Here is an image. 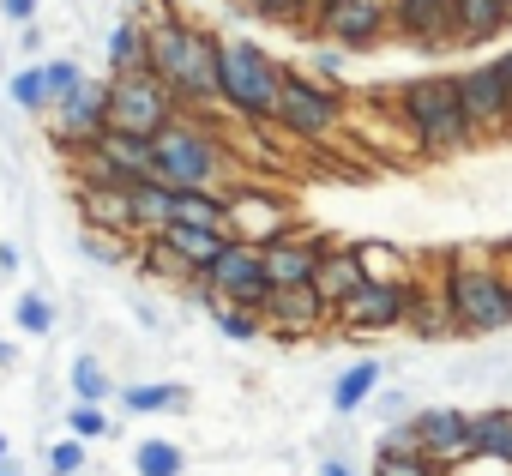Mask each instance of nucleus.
I'll return each instance as SVG.
<instances>
[{"mask_svg": "<svg viewBox=\"0 0 512 476\" xmlns=\"http://www.w3.org/2000/svg\"><path fill=\"white\" fill-rule=\"evenodd\" d=\"M43 79H49V109H55V103H61V97H73L91 73H85V61H79V55H49V61H43Z\"/></svg>", "mask_w": 512, "mask_h": 476, "instance_id": "36", "label": "nucleus"}, {"mask_svg": "<svg viewBox=\"0 0 512 476\" xmlns=\"http://www.w3.org/2000/svg\"><path fill=\"white\" fill-rule=\"evenodd\" d=\"M13 326H19L25 338H55L61 314H55L49 290H19V296H13Z\"/></svg>", "mask_w": 512, "mask_h": 476, "instance_id": "34", "label": "nucleus"}, {"mask_svg": "<svg viewBox=\"0 0 512 476\" xmlns=\"http://www.w3.org/2000/svg\"><path fill=\"white\" fill-rule=\"evenodd\" d=\"M19 266H25V254H19V242H7V235H0V278H19Z\"/></svg>", "mask_w": 512, "mask_h": 476, "instance_id": "45", "label": "nucleus"}, {"mask_svg": "<svg viewBox=\"0 0 512 476\" xmlns=\"http://www.w3.org/2000/svg\"><path fill=\"white\" fill-rule=\"evenodd\" d=\"M19 61H49V31H43V19L37 25H19Z\"/></svg>", "mask_w": 512, "mask_h": 476, "instance_id": "43", "label": "nucleus"}, {"mask_svg": "<svg viewBox=\"0 0 512 476\" xmlns=\"http://www.w3.org/2000/svg\"><path fill=\"white\" fill-rule=\"evenodd\" d=\"M0 368H19V344H7V338H0Z\"/></svg>", "mask_w": 512, "mask_h": 476, "instance_id": "47", "label": "nucleus"}, {"mask_svg": "<svg viewBox=\"0 0 512 476\" xmlns=\"http://www.w3.org/2000/svg\"><path fill=\"white\" fill-rule=\"evenodd\" d=\"M458 91H464V109L482 133V145H512V85L500 73V55H482L458 73Z\"/></svg>", "mask_w": 512, "mask_h": 476, "instance_id": "8", "label": "nucleus"}, {"mask_svg": "<svg viewBox=\"0 0 512 476\" xmlns=\"http://www.w3.org/2000/svg\"><path fill=\"white\" fill-rule=\"evenodd\" d=\"M187 7H199V0H187Z\"/></svg>", "mask_w": 512, "mask_h": 476, "instance_id": "52", "label": "nucleus"}, {"mask_svg": "<svg viewBox=\"0 0 512 476\" xmlns=\"http://www.w3.org/2000/svg\"><path fill=\"white\" fill-rule=\"evenodd\" d=\"M97 157H109L127 181H145L151 175V139H139V133H121V127H109L97 145H91Z\"/></svg>", "mask_w": 512, "mask_h": 476, "instance_id": "29", "label": "nucleus"}, {"mask_svg": "<svg viewBox=\"0 0 512 476\" xmlns=\"http://www.w3.org/2000/svg\"><path fill=\"white\" fill-rule=\"evenodd\" d=\"M7 103H13L19 115H31V121L49 115V79H43V61L13 67V79H7Z\"/></svg>", "mask_w": 512, "mask_h": 476, "instance_id": "32", "label": "nucleus"}, {"mask_svg": "<svg viewBox=\"0 0 512 476\" xmlns=\"http://www.w3.org/2000/svg\"><path fill=\"white\" fill-rule=\"evenodd\" d=\"M332 7H338V0H302V7H296V37H308V43H320V25L332 19Z\"/></svg>", "mask_w": 512, "mask_h": 476, "instance_id": "42", "label": "nucleus"}, {"mask_svg": "<svg viewBox=\"0 0 512 476\" xmlns=\"http://www.w3.org/2000/svg\"><path fill=\"white\" fill-rule=\"evenodd\" d=\"M103 79H109V127H121V133L157 139L181 115L157 73H103Z\"/></svg>", "mask_w": 512, "mask_h": 476, "instance_id": "6", "label": "nucleus"}, {"mask_svg": "<svg viewBox=\"0 0 512 476\" xmlns=\"http://www.w3.org/2000/svg\"><path fill=\"white\" fill-rule=\"evenodd\" d=\"M133 476H187V446L169 434L133 440Z\"/></svg>", "mask_w": 512, "mask_h": 476, "instance_id": "30", "label": "nucleus"}, {"mask_svg": "<svg viewBox=\"0 0 512 476\" xmlns=\"http://www.w3.org/2000/svg\"><path fill=\"white\" fill-rule=\"evenodd\" d=\"M199 314H205V320H211V332H217L223 344H235V350H247V344H260V338H266V320H260V308H235V302L211 296Z\"/></svg>", "mask_w": 512, "mask_h": 476, "instance_id": "25", "label": "nucleus"}, {"mask_svg": "<svg viewBox=\"0 0 512 476\" xmlns=\"http://www.w3.org/2000/svg\"><path fill=\"white\" fill-rule=\"evenodd\" d=\"M169 193H175V217L169 223H193V229L229 235V193H217V187H169Z\"/></svg>", "mask_w": 512, "mask_h": 476, "instance_id": "24", "label": "nucleus"}, {"mask_svg": "<svg viewBox=\"0 0 512 476\" xmlns=\"http://www.w3.org/2000/svg\"><path fill=\"white\" fill-rule=\"evenodd\" d=\"M386 386V362L380 356H362V362H350L338 380H332V392H326V404H332V416L338 422H350V416H362L368 410V398Z\"/></svg>", "mask_w": 512, "mask_h": 476, "instance_id": "19", "label": "nucleus"}, {"mask_svg": "<svg viewBox=\"0 0 512 476\" xmlns=\"http://www.w3.org/2000/svg\"><path fill=\"white\" fill-rule=\"evenodd\" d=\"M344 115H350V103H344L338 85H320L308 67H290L284 61V97H278V121L272 127H284L302 145H326L344 127Z\"/></svg>", "mask_w": 512, "mask_h": 476, "instance_id": "5", "label": "nucleus"}, {"mask_svg": "<svg viewBox=\"0 0 512 476\" xmlns=\"http://www.w3.org/2000/svg\"><path fill=\"white\" fill-rule=\"evenodd\" d=\"M73 248H79V260H91V266H103V272H133V248H139V242L109 235V229H79Z\"/></svg>", "mask_w": 512, "mask_h": 476, "instance_id": "31", "label": "nucleus"}, {"mask_svg": "<svg viewBox=\"0 0 512 476\" xmlns=\"http://www.w3.org/2000/svg\"><path fill=\"white\" fill-rule=\"evenodd\" d=\"M217 115H175L151 139V175L163 187H217V193L241 187V169H235V151L223 145V121Z\"/></svg>", "mask_w": 512, "mask_h": 476, "instance_id": "2", "label": "nucleus"}, {"mask_svg": "<svg viewBox=\"0 0 512 476\" xmlns=\"http://www.w3.org/2000/svg\"><path fill=\"white\" fill-rule=\"evenodd\" d=\"M404 308H410V284H362V290L332 314V332H338L344 344H362V338L398 332V326H404Z\"/></svg>", "mask_w": 512, "mask_h": 476, "instance_id": "9", "label": "nucleus"}, {"mask_svg": "<svg viewBox=\"0 0 512 476\" xmlns=\"http://www.w3.org/2000/svg\"><path fill=\"white\" fill-rule=\"evenodd\" d=\"M380 109L398 115L404 139L428 157V163H452L464 151L482 145L470 109H464V91H458V73H422V79H404L398 91H374Z\"/></svg>", "mask_w": 512, "mask_h": 476, "instance_id": "1", "label": "nucleus"}, {"mask_svg": "<svg viewBox=\"0 0 512 476\" xmlns=\"http://www.w3.org/2000/svg\"><path fill=\"white\" fill-rule=\"evenodd\" d=\"M67 392H73V404H109V398H115L109 362H103L97 350H79V356L67 362Z\"/></svg>", "mask_w": 512, "mask_h": 476, "instance_id": "27", "label": "nucleus"}, {"mask_svg": "<svg viewBox=\"0 0 512 476\" xmlns=\"http://www.w3.org/2000/svg\"><path fill=\"white\" fill-rule=\"evenodd\" d=\"M500 73H506V85H512V49H500Z\"/></svg>", "mask_w": 512, "mask_h": 476, "instance_id": "49", "label": "nucleus"}, {"mask_svg": "<svg viewBox=\"0 0 512 476\" xmlns=\"http://www.w3.org/2000/svg\"><path fill=\"white\" fill-rule=\"evenodd\" d=\"M73 211H79V229H109V235H127L133 242L127 193H115V187H73Z\"/></svg>", "mask_w": 512, "mask_h": 476, "instance_id": "21", "label": "nucleus"}, {"mask_svg": "<svg viewBox=\"0 0 512 476\" xmlns=\"http://www.w3.org/2000/svg\"><path fill=\"white\" fill-rule=\"evenodd\" d=\"M320 43H338L344 55H374L380 43H392V0H338L320 25Z\"/></svg>", "mask_w": 512, "mask_h": 476, "instance_id": "13", "label": "nucleus"}, {"mask_svg": "<svg viewBox=\"0 0 512 476\" xmlns=\"http://www.w3.org/2000/svg\"><path fill=\"white\" fill-rule=\"evenodd\" d=\"M512 25H506V0H452V19H446V43L452 55L458 49H488L500 43Z\"/></svg>", "mask_w": 512, "mask_h": 476, "instance_id": "17", "label": "nucleus"}, {"mask_svg": "<svg viewBox=\"0 0 512 476\" xmlns=\"http://www.w3.org/2000/svg\"><path fill=\"white\" fill-rule=\"evenodd\" d=\"M0 19H7V25H37L43 0H0Z\"/></svg>", "mask_w": 512, "mask_h": 476, "instance_id": "44", "label": "nucleus"}, {"mask_svg": "<svg viewBox=\"0 0 512 476\" xmlns=\"http://www.w3.org/2000/svg\"><path fill=\"white\" fill-rule=\"evenodd\" d=\"M103 73H151V37H145V19L121 13L109 25V43H103Z\"/></svg>", "mask_w": 512, "mask_h": 476, "instance_id": "22", "label": "nucleus"}, {"mask_svg": "<svg viewBox=\"0 0 512 476\" xmlns=\"http://www.w3.org/2000/svg\"><path fill=\"white\" fill-rule=\"evenodd\" d=\"M7 458H13V440H7V434H0V464H7Z\"/></svg>", "mask_w": 512, "mask_h": 476, "instance_id": "50", "label": "nucleus"}, {"mask_svg": "<svg viewBox=\"0 0 512 476\" xmlns=\"http://www.w3.org/2000/svg\"><path fill=\"white\" fill-rule=\"evenodd\" d=\"M260 320H266V338H284V344H302V338H320L332 326V302L302 284V290H272L260 302Z\"/></svg>", "mask_w": 512, "mask_h": 476, "instance_id": "14", "label": "nucleus"}, {"mask_svg": "<svg viewBox=\"0 0 512 476\" xmlns=\"http://www.w3.org/2000/svg\"><path fill=\"white\" fill-rule=\"evenodd\" d=\"M43 464H49V476H91V446L73 440V434H61V440H49Z\"/></svg>", "mask_w": 512, "mask_h": 476, "instance_id": "38", "label": "nucleus"}, {"mask_svg": "<svg viewBox=\"0 0 512 476\" xmlns=\"http://www.w3.org/2000/svg\"><path fill=\"white\" fill-rule=\"evenodd\" d=\"M446 19H452V0H392V43L428 61H446Z\"/></svg>", "mask_w": 512, "mask_h": 476, "instance_id": "15", "label": "nucleus"}, {"mask_svg": "<svg viewBox=\"0 0 512 476\" xmlns=\"http://www.w3.org/2000/svg\"><path fill=\"white\" fill-rule=\"evenodd\" d=\"M314 476H356V464H350V458H344V452H326V458H320V470H314Z\"/></svg>", "mask_w": 512, "mask_h": 476, "instance_id": "46", "label": "nucleus"}, {"mask_svg": "<svg viewBox=\"0 0 512 476\" xmlns=\"http://www.w3.org/2000/svg\"><path fill=\"white\" fill-rule=\"evenodd\" d=\"M61 428H67L73 440H85V446H97V440H109V434H115V422H109V410H103V404H67Z\"/></svg>", "mask_w": 512, "mask_h": 476, "instance_id": "35", "label": "nucleus"}, {"mask_svg": "<svg viewBox=\"0 0 512 476\" xmlns=\"http://www.w3.org/2000/svg\"><path fill=\"white\" fill-rule=\"evenodd\" d=\"M506 25H512V0H506Z\"/></svg>", "mask_w": 512, "mask_h": 476, "instance_id": "51", "label": "nucleus"}, {"mask_svg": "<svg viewBox=\"0 0 512 476\" xmlns=\"http://www.w3.org/2000/svg\"><path fill=\"white\" fill-rule=\"evenodd\" d=\"M296 7H302V0H235V13L241 19H253V25H296Z\"/></svg>", "mask_w": 512, "mask_h": 476, "instance_id": "41", "label": "nucleus"}, {"mask_svg": "<svg viewBox=\"0 0 512 476\" xmlns=\"http://www.w3.org/2000/svg\"><path fill=\"white\" fill-rule=\"evenodd\" d=\"M157 242H163L169 254H181L193 272H205V266L229 248V235H217V229H193V223H169V229L157 235Z\"/></svg>", "mask_w": 512, "mask_h": 476, "instance_id": "26", "label": "nucleus"}, {"mask_svg": "<svg viewBox=\"0 0 512 476\" xmlns=\"http://www.w3.org/2000/svg\"><path fill=\"white\" fill-rule=\"evenodd\" d=\"M362 284H368L362 260L350 254V242H344V235H332V248H326V254H320V266H314V290H320V296L332 302V314H338V308H344V302H350Z\"/></svg>", "mask_w": 512, "mask_h": 476, "instance_id": "18", "label": "nucleus"}, {"mask_svg": "<svg viewBox=\"0 0 512 476\" xmlns=\"http://www.w3.org/2000/svg\"><path fill=\"white\" fill-rule=\"evenodd\" d=\"M350 254L362 260L368 284H410L416 278V266H410V254L398 242H350Z\"/></svg>", "mask_w": 512, "mask_h": 476, "instance_id": "28", "label": "nucleus"}, {"mask_svg": "<svg viewBox=\"0 0 512 476\" xmlns=\"http://www.w3.org/2000/svg\"><path fill=\"white\" fill-rule=\"evenodd\" d=\"M368 476H446V464H434L428 452H374Z\"/></svg>", "mask_w": 512, "mask_h": 476, "instance_id": "39", "label": "nucleus"}, {"mask_svg": "<svg viewBox=\"0 0 512 476\" xmlns=\"http://www.w3.org/2000/svg\"><path fill=\"white\" fill-rule=\"evenodd\" d=\"M205 284L223 296V302H235V308H260L266 296H272V278H266V254L253 248V242H229L211 266H205Z\"/></svg>", "mask_w": 512, "mask_h": 476, "instance_id": "12", "label": "nucleus"}, {"mask_svg": "<svg viewBox=\"0 0 512 476\" xmlns=\"http://www.w3.org/2000/svg\"><path fill=\"white\" fill-rule=\"evenodd\" d=\"M187 404H193V392L181 380H127V386H115V410H127V416H181Z\"/></svg>", "mask_w": 512, "mask_h": 476, "instance_id": "20", "label": "nucleus"}, {"mask_svg": "<svg viewBox=\"0 0 512 476\" xmlns=\"http://www.w3.org/2000/svg\"><path fill=\"white\" fill-rule=\"evenodd\" d=\"M476 452L512 464V404H488V410H476Z\"/></svg>", "mask_w": 512, "mask_h": 476, "instance_id": "33", "label": "nucleus"}, {"mask_svg": "<svg viewBox=\"0 0 512 476\" xmlns=\"http://www.w3.org/2000/svg\"><path fill=\"white\" fill-rule=\"evenodd\" d=\"M410 428L422 434V452L446 470L476 458V410H464V404H416Z\"/></svg>", "mask_w": 512, "mask_h": 476, "instance_id": "11", "label": "nucleus"}, {"mask_svg": "<svg viewBox=\"0 0 512 476\" xmlns=\"http://www.w3.org/2000/svg\"><path fill=\"white\" fill-rule=\"evenodd\" d=\"M434 290L458 314L464 338H500V332H512V278H506V266L494 254H446Z\"/></svg>", "mask_w": 512, "mask_h": 476, "instance_id": "3", "label": "nucleus"}, {"mask_svg": "<svg viewBox=\"0 0 512 476\" xmlns=\"http://www.w3.org/2000/svg\"><path fill=\"white\" fill-rule=\"evenodd\" d=\"M43 133H49V145H55L61 157L97 145V139L109 133V79H85L73 97H61V103L43 115Z\"/></svg>", "mask_w": 512, "mask_h": 476, "instance_id": "7", "label": "nucleus"}, {"mask_svg": "<svg viewBox=\"0 0 512 476\" xmlns=\"http://www.w3.org/2000/svg\"><path fill=\"white\" fill-rule=\"evenodd\" d=\"M410 344H428V350H446V344H464V326L458 314L446 308V296L422 278H410V308H404V326H398Z\"/></svg>", "mask_w": 512, "mask_h": 476, "instance_id": "16", "label": "nucleus"}, {"mask_svg": "<svg viewBox=\"0 0 512 476\" xmlns=\"http://www.w3.org/2000/svg\"><path fill=\"white\" fill-rule=\"evenodd\" d=\"M302 67L320 79V85H338L344 91V73H350V55L338 49V43H308V55H302Z\"/></svg>", "mask_w": 512, "mask_h": 476, "instance_id": "40", "label": "nucleus"}, {"mask_svg": "<svg viewBox=\"0 0 512 476\" xmlns=\"http://www.w3.org/2000/svg\"><path fill=\"white\" fill-rule=\"evenodd\" d=\"M0 476H25V464H19V458H7V464H0Z\"/></svg>", "mask_w": 512, "mask_h": 476, "instance_id": "48", "label": "nucleus"}, {"mask_svg": "<svg viewBox=\"0 0 512 476\" xmlns=\"http://www.w3.org/2000/svg\"><path fill=\"white\" fill-rule=\"evenodd\" d=\"M278 97H284V61L253 37H223V49H217V103H223V115L260 127V121H278Z\"/></svg>", "mask_w": 512, "mask_h": 476, "instance_id": "4", "label": "nucleus"}, {"mask_svg": "<svg viewBox=\"0 0 512 476\" xmlns=\"http://www.w3.org/2000/svg\"><path fill=\"white\" fill-rule=\"evenodd\" d=\"M362 416H374L380 428L410 422V416H416V392H410V386H380V392L368 398V410H362Z\"/></svg>", "mask_w": 512, "mask_h": 476, "instance_id": "37", "label": "nucleus"}, {"mask_svg": "<svg viewBox=\"0 0 512 476\" xmlns=\"http://www.w3.org/2000/svg\"><path fill=\"white\" fill-rule=\"evenodd\" d=\"M302 223V211L284 193H260V187H229V242H253L266 248L278 235H290Z\"/></svg>", "mask_w": 512, "mask_h": 476, "instance_id": "10", "label": "nucleus"}, {"mask_svg": "<svg viewBox=\"0 0 512 476\" xmlns=\"http://www.w3.org/2000/svg\"><path fill=\"white\" fill-rule=\"evenodd\" d=\"M127 211H133V242H151V235H163L169 217H175V193L157 175H145V181L127 187Z\"/></svg>", "mask_w": 512, "mask_h": 476, "instance_id": "23", "label": "nucleus"}]
</instances>
